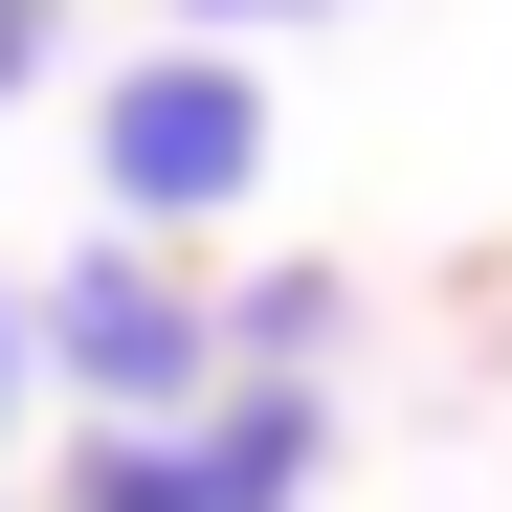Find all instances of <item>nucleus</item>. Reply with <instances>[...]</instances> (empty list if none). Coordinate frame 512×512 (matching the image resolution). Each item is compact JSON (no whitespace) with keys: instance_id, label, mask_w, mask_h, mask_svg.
Returning <instances> with one entry per match:
<instances>
[{"instance_id":"f257e3e1","label":"nucleus","mask_w":512,"mask_h":512,"mask_svg":"<svg viewBox=\"0 0 512 512\" xmlns=\"http://www.w3.org/2000/svg\"><path fill=\"white\" fill-rule=\"evenodd\" d=\"M245 201H268V45H134V67H90V223L201 245Z\"/></svg>"},{"instance_id":"f03ea898","label":"nucleus","mask_w":512,"mask_h":512,"mask_svg":"<svg viewBox=\"0 0 512 512\" xmlns=\"http://www.w3.org/2000/svg\"><path fill=\"white\" fill-rule=\"evenodd\" d=\"M23 334H45V401L67 423H201L223 401V290L179 268V245H134V223L67 245V268L23 290Z\"/></svg>"},{"instance_id":"7ed1b4c3","label":"nucleus","mask_w":512,"mask_h":512,"mask_svg":"<svg viewBox=\"0 0 512 512\" xmlns=\"http://www.w3.org/2000/svg\"><path fill=\"white\" fill-rule=\"evenodd\" d=\"M334 490V379H223L179 423V512H312Z\"/></svg>"},{"instance_id":"20e7f679","label":"nucleus","mask_w":512,"mask_h":512,"mask_svg":"<svg viewBox=\"0 0 512 512\" xmlns=\"http://www.w3.org/2000/svg\"><path fill=\"white\" fill-rule=\"evenodd\" d=\"M334 312H357L334 268H245L223 290V379H334Z\"/></svg>"},{"instance_id":"39448f33","label":"nucleus","mask_w":512,"mask_h":512,"mask_svg":"<svg viewBox=\"0 0 512 512\" xmlns=\"http://www.w3.org/2000/svg\"><path fill=\"white\" fill-rule=\"evenodd\" d=\"M45 512H179V423H67Z\"/></svg>"},{"instance_id":"423d86ee","label":"nucleus","mask_w":512,"mask_h":512,"mask_svg":"<svg viewBox=\"0 0 512 512\" xmlns=\"http://www.w3.org/2000/svg\"><path fill=\"white\" fill-rule=\"evenodd\" d=\"M23 401H45V334H23V268H0V446H23Z\"/></svg>"},{"instance_id":"0eeeda50","label":"nucleus","mask_w":512,"mask_h":512,"mask_svg":"<svg viewBox=\"0 0 512 512\" xmlns=\"http://www.w3.org/2000/svg\"><path fill=\"white\" fill-rule=\"evenodd\" d=\"M268 23H334V0H179V45H268Z\"/></svg>"},{"instance_id":"6e6552de","label":"nucleus","mask_w":512,"mask_h":512,"mask_svg":"<svg viewBox=\"0 0 512 512\" xmlns=\"http://www.w3.org/2000/svg\"><path fill=\"white\" fill-rule=\"evenodd\" d=\"M45 90V0H0V112H23Z\"/></svg>"}]
</instances>
